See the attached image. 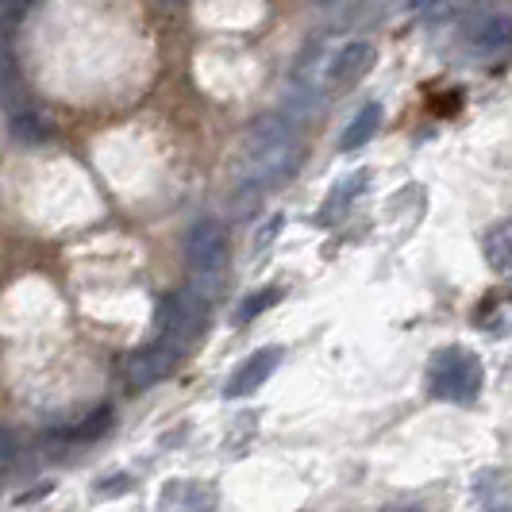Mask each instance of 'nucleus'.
I'll return each mask as SVG.
<instances>
[{
  "label": "nucleus",
  "mask_w": 512,
  "mask_h": 512,
  "mask_svg": "<svg viewBox=\"0 0 512 512\" xmlns=\"http://www.w3.org/2000/svg\"><path fill=\"white\" fill-rule=\"evenodd\" d=\"M366 178H370V174H366V170H359V174H351L347 181H339V185L332 189V197L324 201V212H320L316 220H320V224H335V220L347 212V205H351L362 189H366Z\"/></svg>",
  "instance_id": "9d476101"
},
{
  "label": "nucleus",
  "mask_w": 512,
  "mask_h": 512,
  "mask_svg": "<svg viewBox=\"0 0 512 512\" xmlns=\"http://www.w3.org/2000/svg\"><path fill=\"white\" fill-rule=\"evenodd\" d=\"M278 228H282V220L274 216V220H270V228H266V231H258V251H262V247H266V243L274 239V231H278Z\"/></svg>",
  "instance_id": "aec40b11"
},
{
  "label": "nucleus",
  "mask_w": 512,
  "mask_h": 512,
  "mask_svg": "<svg viewBox=\"0 0 512 512\" xmlns=\"http://www.w3.org/2000/svg\"><path fill=\"white\" fill-rule=\"evenodd\" d=\"M20 439H16V432H8L4 424H0V470H16L20 466Z\"/></svg>",
  "instance_id": "a211bd4d"
},
{
  "label": "nucleus",
  "mask_w": 512,
  "mask_h": 512,
  "mask_svg": "<svg viewBox=\"0 0 512 512\" xmlns=\"http://www.w3.org/2000/svg\"><path fill=\"white\" fill-rule=\"evenodd\" d=\"M208 320V305L201 289H178V293H166L158 301V312H154V328H158V339L174 343L181 355L201 339Z\"/></svg>",
  "instance_id": "7ed1b4c3"
},
{
  "label": "nucleus",
  "mask_w": 512,
  "mask_h": 512,
  "mask_svg": "<svg viewBox=\"0 0 512 512\" xmlns=\"http://www.w3.org/2000/svg\"><path fill=\"white\" fill-rule=\"evenodd\" d=\"M158 505L162 509H212L216 505V493L205 482H166Z\"/></svg>",
  "instance_id": "6e6552de"
},
{
  "label": "nucleus",
  "mask_w": 512,
  "mask_h": 512,
  "mask_svg": "<svg viewBox=\"0 0 512 512\" xmlns=\"http://www.w3.org/2000/svg\"><path fill=\"white\" fill-rule=\"evenodd\" d=\"M486 258L497 274L512 278V224H497L486 235Z\"/></svg>",
  "instance_id": "9b49d317"
},
{
  "label": "nucleus",
  "mask_w": 512,
  "mask_h": 512,
  "mask_svg": "<svg viewBox=\"0 0 512 512\" xmlns=\"http://www.w3.org/2000/svg\"><path fill=\"white\" fill-rule=\"evenodd\" d=\"M112 420H116V416H112V409H108V405H101L97 412H89V416H85L77 428H66V432H62V439H66V443H93V439L108 436Z\"/></svg>",
  "instance_id": "f8f14e48"
},
{
  "label": "nucleus",
  "mask_w": 512,
  "mask_h": 512,
  "mask_svg": "<svg viewBox=\"0 0 512 512\" xmlns=\"http://www.w3.org/2000/svg\"><path fill=\"white\" fill-rule=\"evenodd\" d=\"M166 4H185V0H166Z\"/></svg>",
  "instance_id": "412c9836"
},
{
  "label": "nucleus",
  "mask_w": 512,
  "mask_h": 512,
  "mask_svg": "<svg viewBox=\"0 0 512 512\" xmlns=\"http://www.w3.org/2000/svg\"><path fill=\"white\" fill-rule=\"evenodd\" d=\"M474 320L493 335H512V293H505V297H489V305L482 308Z\"/></svg>",
  "instance_id": "ddd939ff"
},
{
  "label": "nucleus",
  "mask_w": 512,
  "mask_h": 512,
  "mask_svg": "<svg viewBox=\"0 0 512 512\" xmlns=\"http://www.w3.org/2000/svg\"><path fill=\"white\" fill-rule=\"evenodd\" d=\"M482 385H486V370L482 359L466 347H443L432 355L428 366V393L439 401H451V405H474L482 397Z\"/></svg>",
  "instance_id": "f03ea898"
},
{
  "label": "nucleus",
  "mask_w": 512,
  "mask_h": 512,
  "mask_svg": "<svg viewBox=\"0 0 512 512\" xmlns=\"http://www.w3.org/2000/svg\"><path fill=\"white\" fill-rule=\"evenodd\" d=\"M278 297H282V289H258V293H251V297L239 305L235 320H239V324H251L258 312H266V308L278 305Z\"/></svg>",
  "instance_id": "dca6fc26"
},
{
  "label": "nucleus",
  "mask_w": 512,
  "mask_h": 512,
  "mask_svg": "<svg viewBox=\"0 0 512 512\" xmlns=\"http://www.w3.org/2000/svg\"><path fill=\"white\" fill-rule=\"evenodd\" d=\"M178 359H181V351L174 347V343L154 339V343H147V347H139V351L124 355V362H120V382H124V389L139 393V389H147V385L162 382L166 374H174Z\"/></svg>",
  "instance_id": "39448f33"
},
{
  "label": "nucleus",
  "mask_w": 512,
  "mask_h": 512,
  "mask_svg": "<svg viewBox=\"0 0 512 512\" xmlns=\"http://www.w3.org/2000/svg\"><path fill=\"white\" fill-rule=\"evenodd\" d=\"M282 347H262V351H255L251 359L239 362V370L228 378V385H224V397H251V393H258L262 385L270 382V374L278 370V362H282Z\"/></svg>",
  "instance_id": "423d86ee"
},
{
  "label": "nucleus",
  "mask_w": 512,
  "mask_h": 512,
  "mask_svg": "<svg viewBox=\"0 0 512 512\" xmlns=\"http://www.w3.org/2000/svg\"><path fill=\"white\" fill-rule=\"evenodd\" d=\"M27 8H31V0H0V35H12L24 24Z\"/></svg>",
  "instance_id": "f3484780"
},
{
  "label": "nucleus",
  "mask_w": 512,
  "mask_h": 512,
  "mask_svg": "<svg viewBox=\"0 0 512 512\" xmlns=\"http://www.w3.org/2000/svg\"><path fill=\"white\" fill-rule=\"evenodd\" d=\"M378 128H382V104H366L359 116L343 128V135H339V151H359V147H366V143L378 135Z\"/></svg>",
  "instance_id": "1a4fd4ad"
},
{
  "label": "nucleus",
  "mask_w": 512,
  "mask_h": 512,
  "mask_svg": "<svg viewBox=\"0 0 512 512\" xmlns=\"http://www.w3.org/2000/svg\"><path fill=\"white\" fill-rule=\"evenodd\" d=\"M301 158L297 128L285 116H258L239 139V197H262L270 185L293 174Z\"/></svg>",
  "instance_id": "f257e3e1"
},
{
  "label": "nucleus",
  "mask_w": 512,
  "mask_h": 512,
  "mask_svg": "<svg viewBox=\"0 0 512 512\" xmlns=\"http://www.w3.org/2000/svg\"><path fill=\"white\" fill-rule=\"evenodd\" d=\"M51 489H54L51 482H43L39 489H31V493H24V497H16V505H35V501H43V497H47Z\"/></svg>",
  "instance_id": "6ab92c4d"
},
{
  "label": "nucleus",
  "mask_w": 512,
  "mask_h": 512,
  "mask_svg": "<svg viewBox=\"0 0 512 512\" xmlns=\"http://www.w3.org/2000/svg\"><path fill=\"white\" fill-rule=\"evenodd\" d=\"M185 262L193 270V278L201 285H216L224 266H228V235H224V224L220 220H197L189 228V239H185Z\"/></svg>",
  "instance_id": "20e7f679"
},
{
  "label": "nucleus",
  "mask_w": 512,
  "mask_h": 512,
  "mask_svg": "<svg viewBox=\"0 0 512 512\" xmlns=\"http://www.w3.org/2000/svg\"><path fill=\"white\" fill-rule=\"evenodd\" d=\"M466 47L474 58H505L512 54V16H486L470 27Z\"/></svg>",
  "instance_id": "0eeeda50"
},
{
  "label": "nucleus",
  "mask_w": 512,
  "mask_h": 512,
  "mask_svg": "<svg viewBox=\"0 0 512 512\" xmlns=\"http://www.w3.org/2000/svg\"><path fill=\"white\" fill-rule=\"evenodd\" d=\"M12 93H20V66H16L12 47L0 35V97H12Z\"/></svg>",
  "instance_id": "2eb2a0df"
},
{
  "label": "nucleus",
  "mask_w": 512,
  "mask_h": 512,
  "mask_svg": "<svg viewBox=\"0 0 512 512\" xmlns=\"http://www.w3.org/2000/svg\"><path fill=\"white\" fill-rule=\"evenodd\" d=\"M12 135H16V139H24V143H43V139H51L54 131L39 112L16 108V112H12Z\"/></svg>",
  "instance_id": "4468645a"
}]
</instances>
